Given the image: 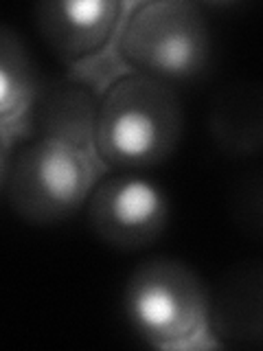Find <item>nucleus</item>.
Returning a JSON list of instances; mask_svg holds the SVG:
<instances>
[{"label":"nucleus","mask_w":263,"mask_h":351,"mask_svg":"<svg viewBox=\"0 0 263 351\" xmlns=\"http://www.w3.org/2000/svg\"><path fill=\"white\" fill-rule=\"evenodd\" d=\"M184 132L180 95L140 73H127L108 84L99 104L95 152L105 167L147 171L167 162Z\"/></svg>","instance_id":"nucleus-1"},{"label":"nucleus","mask_w":263,"mask_h":351,"mask_svg":"<svg viewBox=\"0 0 263 351\" xmlns=\"http://www.w3.org/2000/svg\"><path fill=\"white\" fill-rule=\"evenodd\" d=\"M95 149L68 141L31 136L3 165V193L9 208L31 226L62 224L88 204L101 180Z\"/></svg>","instance_id":"nucleus-2"},{"label":"nucleus","mask_w":263,"mask_h":351,"mask_svg":"<svg viewBox=\"0 0 263 351\" xmlns=\"http://www.w3.org/2000/svg\"><path fill=\"white\" fill-rule=\"evenodd\" d=\"M116 51L134 73L171 86L193 82L211 64V27L202 7L189 0H149L125 16Z\"/></svg>","instance_id":"nucleus-3"},{"label":"nucleus","mask_w":263,"mask_h":351,"mask_svg":"<svg viewBox=\"0 0 263 351\" xmlns=\"http://www.w3.org/2000/svg\"><path fill=\"white\" fill-rule=\"evenodd\" d=\"M129 327L158 349L200 347L211 336V292L184 261L149 259L129 274L123 290Z\"/></svg>","instance_id":"nucleus-4"},{"label":"nucleus","mask_w":263,"mask_h":351,"mask_svg":"<svg viewBox=\"0 0 263 351\" xmlns=\"http://www.w3.org/2000/svg\"><path fill=\"white\" fill-rule=\"evenodd\" d=\"M88 224L101 244L121 250H145L169 224V197L145 176L121 171L97 182L88 200Z\"/></svg>","instance_id":"nucleus-5"},{"label":"nucleus","mask_w":263,"mask_h":351,"mask_svg":"<svg viewBox=\"0 0 263 351\" xmlns=\"http://www.w3.org/2000/svg\"><path fill=\"white\" fill-rule=\"evenodd\" d=\"M125 20L116 0H49L36 7V27L47 47L71 66H84L112 44Z\"/></svg>","instance_id":"nucleus-6"},{"label":"nucleus","mask_w":263,"mask_h":351,"mask_svg":"<svg viewBox=\"0 0 263 351\" xmlns=\"http://www.w3.org/2000/svg\"><path fill=\"white\" fill-rule=\"evenodd\" d=\"M211 336L226 345H263V261L230 270L211 294Z\"/></svg>","instance_id":"nucleus-7"},{"label":"nucleus","mask_w":263,"mask_h":351,"mask_svg":"<svg viewBox=\"0 0 263 351\" xmlns=\"http://www.w3.org/2000/svg\"><path fill=\"white\" fill-rule=\"evenodd\" d=\"M101 97L84 77H64L42 86L31 114V136L68 141L95 149V132Z\"/></svg>","instance_id":"nucleus-8"},{"label":"nucleus","mask_w":263,"mask_h":351,"mask_svg":"<svg viewBox=\"0 0 263 351\" xmlns=\"http://www.w3.org/2000/svg\"><path fill=\"white\" fill-rule=\"evenodd\" d=\"M42 84L29 49L9 27L0 29V132L7 156L14 141L31 134V114Z\"/></svg>","instance_id":"nucleus-9"},{"label":"nucleus","mask_w":263,"mask_h":351,"mask_svg":"<svg viewBox=\"0 0 263 351\" xmlns=\"http://www.w3.org/2000/svg\"><path fill=\"white\" fill-rule=\"evenodd\" d=\"M208 134L230 158H250L263 152V88L233 84L219 90L208 108Z\"/></svg>","instance_id":"nucleus-10"},{"label":"nucleus","mask_w":263,"mask_h":351,"mask_svg":"<svg viewBox=\"0 0 263 351\" xmlns=\"http://www.w3.org/2000/svg\"><path fill=\"white\" fill-rule=\"evenodd\" d=\"M228 208L241 233L263 241V171L248 173L233 186Z\"/></svg>","instance_id":"nucleus-11"}]
</instances>
